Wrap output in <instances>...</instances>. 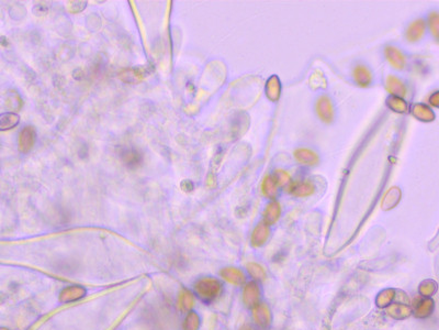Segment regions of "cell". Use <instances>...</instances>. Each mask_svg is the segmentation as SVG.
I'll use <instances>...</instances> for the list:
<instances>
[{
  "label": "cell",
  "instance_id": "30bf717a",
  "mask_svg": "<svg viewBox=\"0 0 439 330\" xmlns=\"http://www.w3.org/2000/svg\"><path fill=\"white\" fill-rule=\"evenodd\" d=\"M86 294L85 288H82L81 286H69V288H66L62 290L60 293V300L63 302H76L80 300L82 296Z\"/></svg>",
  "mask_w": 439,
  "mask_h": 330
},
{
  "label": "cell",
  "instance_id": "7c38bea8",
  "mask_svg": "<svg viewBox=\"0 0 439 330\" xmlns=\"http://www.w3.org/2000/svg\"><path fill=\"white\" fill-rule=\"evenodd\" d=\"M318 112L320 114V117L324 121H331L332 120L333 110H332V104H331L329 98L322 97L319 99Z\"/></svg>",
  "mask_w": 439,
  "mask_h": 330
},
{
  "label": "cell",
  "instance_id": "3957f363",
  "mask_svg": "<svg viewBox=\"0 0 439 330\" xmlns=\"http://www.w3.org/2000/svg\"><path fill=\"white\" fill-rule=\"evenodd\" d=\"M262 292L256 280L248 282L244 286L243 290V302L247 308H254L259 304Z\"/></svg>",
  "mask_w": 439,
  "mask_h": 330
},
{
  "label": "cell",
  "instance_id": "603a6c76",
  "mask_svg": "<svg viewBox=\"0 0 439 330\" xmlns=\"http://www.w3.org/2000/svg\"><path fill=\"white\" fill-rule=\"evenodd\" d=\"M356 78H357L359 85H367L368 82H370V74L368 73V70L363 68H359L357 70H356Z\"/></svg>",
  "mask_w": 439,
  "mask_h": 330
},
{
  "label": "cell",
  "instance_id": "484cf974",
  "mask_svg": "<svg viewBox=\"0 0 439 330\" xmlns=\"http://www.w3.org/2000/svg\"><path fill=\"white\" fill-rule=\"evenodd\" d=\"M0 330H9V329H7V328H0Z\"/></svg>",
  "mask_w": 439,
  "mask_h": 330
},
{
  "label": "cell",
  "instance_id": "ba28073f",
  "mask_svg": "<svg viewBox=\"0 0 439 330\" xmlns=\"http://www.w3.org/2000/svg\"><path fill=\"white\" fill-rule=\"evenodd\" d=\"M269 234H270L269 224H267L265 222H260L253 231V234H252V238H251L252 246H256V248L264 246L267 242V240H268Z\"/></svg>",
  "mask_w": 439,
  "mask_h": 330
},
{
  "label": "cell",
  "instance_id": "5bb4252c",
  "mask_svg": "<svg viewBox=\"0 0 439 330\" xmlns=\"http://www.w3.org/2000/svg\"><path fill=\"white\" fill-rule=\"evenodd\" d=\"M280 205L276 202H272L271 204H269L268 207H267L266 212H265V222L267 224H275L278 218L280 217Z\"/></svg>",
  "mask_w": 439,
  "mask_h": 330
},
{
  "label": "cell",
  "instance_id": "6da1fadb",
  "mask_svg": "<svg viewBox=\"0 0 439 330\" xmlns=\"http://www.w3.org/2000/svg\"><path fill=\"white\" fill-rule=\"evenodd\" d=\"M222 290H223V285L219 280L213 278H200L194 284L196 294L199 296L200 300L207 302V304L218 298L222 293Z\"/></svg>",
  "mask_w": 439,
  "mask_h": 330
},
{
  "label": "cell",
  "instance_id": "7a4b0ae2",
  "mask_svg": "<svg viewBox=\"0 0 439 330\" xmlns=\"http://www.w3.org/2000/svg\"><path fill=\"white\" fill-rule=\"evenodd\" d=\"M252 317L255 324L260 328H268L272 322V312L266 302H259L252 308Z\"/></svg>",
  "mask_w": 439,
  "mask_h": 330
},
{
  "label": "cell",
  "instance_id": "d4e9b609",
  "mask_svg": "<svg viewBox=\"0 0 439 330\" xmlns=\"http://www.w3.org/2000/svg\"><path fill=\"white\" fill-rule=\"evenodd\" d=\"M238 330H253V328L249 324H243V326Z\"/></svg>",
  "mask_w": 439,
  "mask_h": 330
},
{
  "label": "cell",
  "instance_id": "e0dca14e",
  "mask_svg": "<svg viewBox=\"0 0 439 330\" xmlns=\"http://www.w3.org/2000/svg\"><path fill=\"white\" fill-rule=\"evenodd\" d=\"M296 158L298 161L303 164H314L318 161V156L312 151L305 150V148H300L296 152Z\"/></svg>",
  "mask_w": 439,
  "mask_h": 330
},
{
  "label": "cell",
  "instance_id": "7402d4cb",
  "mask_svg": "<svg viewBox=\"0 0 439 330\" xmlns=\"http://www.w3.org/2000/svg\"><path fill=\"white\" fill-rule=\"evenodd\" d=\"M263 190L267 196L269 197H274L276 195V180L274 178H267L266 180L264 182L263 185Z\"/></svg>",
  "mask_w": 439,
  "mask_h": 330
},
{
  "label": "cell",
  "instance_id": "44dd1931",
  "mask_svg": "<svg viewBox=\"0 0 439 330\" xmlns=\"http://www.w3.org/2000/svg\"><path fill=\"white\" fill-rule=\"evenodd\" d=\"M423 31H424L423 21H416L415 24L411 26V28L409 29V32H408L411 41H415L416 38H421L422 36H423Z\"/></svg>",
  "mask_w": 439,
  "mask_h": 330
},
{
  "label": "cell",
  "instance_id": "5b68a950",
  "mask_svg": "<svg viewBox=\"0 0 439 330\" xmlns=\"http://www.w3.org/2000/svg\"><path fill=\"white\" fill-rule=\"evenodd\" d=\"M220 275L226 280V282H229L230 284H233L235 286L243 285L246 282L245 274H244L241 268H237L230 266V268H222Z\"/></svg>",
  "mask_w": 439,
  "mask_h": 330
},
{
  "label": "cell",
  "instance_id": "ffe728a7",
  "mask_svg": "<svg viewBox=\"0 0 439 330\" xmlns=\"http://www.w3.org/2000/svg\"><path fill=\"white\" fill-rule=\"evenodd\" d=\"M200 327V317L197 312H189L185 322H183V330H198Z\"/></svg>",
  "mask_w": 439,
  "mask_h": 330
},
{
  "label": "cell",
  "instance_id": "277c9868",
  "mask_svg": "<svg viewBox=\"0 0 439 330\" xmlns=\"http://www.w3.org/2000/svg\"><path fill=\"white\" fill-rule=\"evenodd\" d=\"M435 308V302L431 297H416L413 302L412 310L415 317L424 319L430 317Z\"/></svg>",
  "mask_w": 439,
  "mask_h": 330
},
{
  "label": "cell",
  "instance_id": "8fae6325",
  "mask_svg": "<svg viewBox=\"0 0 439 330\" xmlns=\"http://www.w3.org/2000/svg\"><path fill=\"white\" fill-rule=\"evenodd\" d=\"M396 292L394 288H385L378 293L376 297V305L379 308H387L390 306L396 298Z\"/></svg>",
  "mask_w": 439,
  "mask_h": 330
},
{
  "label": "cell",
  "instance_id": "cb8c5ba5",
  "mask_svg": "<svg viewBox=\"0 0 439 330\" xmlns=\"http://www.w3.org/2000/svg\"><path fill=\"white\" fill-rule=\"evenodd\" d=\"M394 300H398L399 302H401V304H409L410 302L409 296L407 295V293H404L402 290L396 292V298H394Z\"/></svg>",
  "mask_w": 439,
  "mask_h": 330
},
{
  "label": "cell",
  "instance_id": "4fadbf2b",
  "mask_svg": "<svg viewBox=\"0 0 439 330\" xmlns=\"http://www.w3.org/2000/svg\"><path fill=\"white\" fill-rule=\"evenodd\" d=\"M20 118L18 114L12 112H5L0 114V130H10L19 124Z\"/></svg>",
  "mask_w": 439,
  "mask_h": 330
},
{
  "label": "cell",
  "instance_id": "d6986e66",
  "mask_svg": "<svg viewBox=\"0 0 439 330\" xmlns=\"http://www.w3.org/2000/svg\"><path fill=\"white\" fill-rule=\"evenodd\" d=\"M313 190H314L313 186L310 183H297L293 184V186L291 187L292 194L299 197L311 195L313 192Z\"/></svg>",
  "mask_w": 439,
  "mask_h": 330
},
{
  "label": "cell",
  "instance_id": "ac0fdd59",
  "mask_svg": "<svg viewBox=\"0 0 439 330\" xmlns=\"http://www.w3.org/2000/svg\"><path fill=\"white\" fill-rule=\"evenodd\" d=\"M194 304V298L191 292H189L188 290H183L180 293V297H179V305L182 310L185 312H189L193 307Z\"/></svg>",
  "mask_w": 439,
  "mask_h": 330
},
{
  "label": "cell",
  "instance_id": "9a60e30c",
  "mask_svg": "<svg viewBox=\"0 0 439 330\" xmlns=\"http://www.w3.org/2000/svg\"><path fill=\"white\" fill-rule=\"evenodd\" d=\"M437 282L434 280H424L419 286V292L422 297H432L437 292Z\"/></svg>",
  "mask_w": 439,
  "mask_h": 330
},
{
  "label": "cell",
  "instance_id": "9c48e42d",
  "mask_svg": "<svg viewBox=\"0 0 439 330\" xmlns=\"http://www.w3.org/2000/svg\"><path fill=\"white\" fill-rule=\"evenodd\" d=\"M120 156L122 158V161L126 164V166H129L131 168H136L143 160L142 154H140V152L135 150V148H123L120 153Z\"/></svg>",
  "mask_w": 439,
  "mask_h": 330
},
{
  "label": "cell",
  "instance_id": "2e32d148",
  "mask_svg": "<svg viewBox=\"0 0 439 330\" xmlns=\"http://www.w3.org/2000/svg\"><path fill=\"white\" fill-rule=\"evenodd\" d=\"M246 270L248 274L255 280H262L266 278V271L265 268L260 266V264L256 262H249L246 264Z\"/></svg>",
  "mask_w": 439,
  "mask_h": 330
},
{
  "label": "cell",
  "instance_id": "52a82bcc",
  "mask_svg": "<svg viewBox=\"0 0 439 330\" xmlns=\"http://www.w3.org/2000/svg\"><path fill=\"white\" fill-rule=\"evenodd\" d=\"M35 131L32 126H25L19 136V150L22 153L29 152L35 142Z\"/></svg>",
  "mask_w": 439,
  "mask_h": 330
},
{
  "label": "cell",
  "instance_id": "8992f818",
  "mask_svg": "<svg viewBox=\"0 0 439 330\" xmlns=\"http://www.w3.org/2000/svg\"><path fill=\"white\" fill-rule=\"evenodd\" d=\"M387 314L388 316L396 319V320H404L412 315L413 310L410 305L398 302V304H391L387 307Z\"/></svg>",
  "mask_w": 439,
  "mask_h": 330
}]
</instances>
